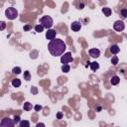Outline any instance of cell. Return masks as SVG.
Listing matches in <instances>:
<instances>
[{
  "label": "cell",
  "instance_id": "6da1fadb",
  "mask_svg": "<svg viewBox=\"0 0 127 127\" xmlns=\"http://www.w3.org/2000/svg\"><path fill=\"white\" fill-rule=\"evenodd\" d=\"M66 46L65 43L61 39H54L48 45V50L54 57H60L65 51Z\"/></svg>",
  "mask_w": 127,
  "mask_h": 127
},
{
  "label": "cell",
  "instance_id": "7a4b0ae2",
  "mask_svg": "<svg viewBox=\"0 0 127 127\" xmlns=\"http://www.w3.org/2000/svg\"><path fill=\"white\" fill-rule=\"evenodd\" d=\"M40 23L44 26V28L51 29L52 26H53V24H54V21H53L52 17H50V16H43L40 19Z\"/></svg>",
  "mask_w": 127,
  "mask_h": 127
},
{
  "label": "cell",
  "instance_id": "3957f363",
  "mask_svg": "<svg viewBox=\"0 0 127 127\" xmlns=\"http://www.w3.org/2000/svg\"><path fill=\"white\" fill-rule=\"evenodd\" d=\"M5 16L9 20H14L18 17V11L14 7H9L5 10Z\"/></svg>",
  "mask_w": 127,
  "mask_h": 127
},
{
  "label": "cell",
  "instance_id": "277c9868",
  "mask_svg": "<svg viewBox=\"0 0 127 127\" xmlns=\"http://www.w3.org/2000/svg\"><path fill=\"white\" fill-rule=\"evenodd\" d=\"M73 62V58L71 56V53L70 52H67L65 54H63L61 56V63L63 64H68V63H72Z\"/></svg>",
  "mask_w": 127,
  "mask_h": 127
},
{
  "label": "cell",
  "instance_id": "5b68a950",
  "mask_svg": "<svg viewBox=\"0 0 127 127\" xmlns=\"http://www.w3.org/2000/svg\"><path fill=\"white\" fill-rule=\"evenodd\" d=\"M124 28H125V23H124L123 21H121V20H117V21H115L114 24H113V29H114L115 31H117V32L123 31Z\"/></svg>",
  "mask_w": 127,
  "mask_h": 127
},
{
  "label": "cell",
  "instance_id": "8992f818",
  "mask_svg": "<svg viewBox=\"0 0 127 127\" xmlns=\"http://www.w3.org/2000/svg\"><path fill=\"white\" fill-rule=\"evenodd\" d=\"M15 125V121L10 119V118H4L1 121V126L2 127H13Z\"/></svg>",
  "mask_w": 127,
  "mask_h": 127
},
{
  "label": "cell",
  "instance_id": "52a82bcc",
  "mask_svg": "<svg viewBox=\"0 0 127 127\" xmlns=\"http://www.w3.org/2000/svg\"><path fill=\"white\" fill-rule=\"evenodd\" d=\"M56 35H57L56 30H54V29H48V31L46 33V38L48 40H51L52 41V40H54L56 38Z\"/></svg>",
  "mask_w": 127,
  "mask_h": 127
},
{
  "label": "cell",
  "instance_id": "ba28073f",
  "mask_svg": "<svg viewBox=\"0 0 127 127\" xmlns=\"http://www.w3.org/2000/svg\"><path fill=\"white\" fill-rule=\"evenodd\" d=\"M88 54H89L90 57L96 59V58H98V57L100 56V51H99L98 49H90V50L88 51Z\"/></svg>",
  "mask_w": 127,
  "mask_h": 127
},
{
  "label": "cell",
  "instance_id": "9c48e42d",
  "mask_svg": "<svg viewBox=\"0 0 127 127\" xmlns=\"http://www.w3.org/2000/svg\"><path fill=\"white\" fill-rule=\"evenodd\" d=\"M80 28H81V24H80L79 22H77V21L72 22V23H71V25H70V29H71L72 31H74V32L79 31V30H80Z\"/></svg>",
  "mask_w": 127,
  "mask_h": 127
},
{
  "label": "cell",
  "instance_id": "30bf717a",
  "mask_svg": "<svg viewBox=\"0 0 127 127\" xmlns=\"http://www.w3.org/2000/svg\"><path fill=\"white\" fill-rule=\"evenodd\" d=\"M110 52H111V54H113V55H117V54L120 52V48H119L117 45H113V46L110 47Z\"/></svg>",
  "mask_w": 127,
  "mask_h": 127
},
{
  "label": "cell",
  "instance_id": "8fae6325",
  "mask_svg": "<svg viewBox=\"0 0 127 127\" xmlns=\"http://www.w3.org/2000/svg\"><path fill=\"white\" fill-rule=\"evenodd\" d=\"M119 81H120V78H119V76H117V75L112 76L111 79H110V82H111L112 85H116V84H118Z\"/></svg>",
  "mask_w": 127,
  "mask_h": 127
},
{
  "label": "cell",
  "instance_id": "7c38bea8",
  "mask_svg": "<svg viewBox=\"0 0 127 127\" xmlns=\"http://www.w3.org/2000/svg\"><path fill=\"white\" fill-rule=\"evenodd\" d=\"M90 68L92 71H95L99 68V64L96 63V62H93V63H90Z\"/></svg>",
  "mask_w": 127,
  "mask_h": 127
},
{
  "label": "cell",
  "instance_id": "4fadbf2b",
  "mask_svg": "<svg viewBox=\"0 0 127 127\" xmlns=\"http://www.w3.org/2000/svg\"><path fill=\"white\" fill-rule=\"evenodd\" d=\"M11 83H12V85L14 87H19L21 85V80L19 78H14V79H12Z\"/></svg>",
  "mask_w": 127,
  "mask_h": 127
},
{
  "label": "cell",
  "instance_id": "5bb4252c",
  "mask_svg": "<svg viewBox=\"0 0 127 127\" xmlns=\"http://www.w3.org/2000/svg\"><path fill=\"white\" fill-rule=\"evenodd\" d=\"M102 12H103V14H104L106 17H109V16L111 15V9L108 8V7H103V8H102Z\"/></svg>",
  "mask_w": 127,
  "mask_h": 127
},
{
  "label": "cell",
  "instance_id": "9a60e30c",
  "mask_svg": "<svg viewBox=\"0 0 127 127\" xmlns=\"http://www.w3.org/2000/svg\"><path fill=\"white\" fill-rule=\"evenodd\" d=\"M32 108H33L32 103H30V102H25L24 103V110L25 111H30Z\"/></svg>",
  "mask_w": 127,
  "mask_h": 127
},
{
  "label": "cell",
  "instance_id": "2e32d148",
  "mask_svg": "<svg viewBox=\"0 0 127 127\" xmlns=\"http://www.w3.org/2000/svg\"><path fill=\"white\" fill-rule=\"evenodd\" d=\"M69 69H70V66H69L68 64H64L62 65V71H64V72H68Z\"/></svg>",
  "mask_w": 127,
  "mask_h": 127
},
{
  "label": "cell",
  "instance_id": "e0dca14e",
  "mask_svg": "<svg viewBox=\"0 0 127 127\" xmlns=\"http://www.w3.org/2000/svg\"><path fill=\"white\" fill-rule=\"evenodd\" d=\"M19 125H20L21 127H29V126H30V122L27 121V120H21V121L19 122Z\"/></svg>",
  "mask_w": 127,
  "mask_h": 127
},
{
  "label": "cell",
  "instance_id": "ac0fdd59",
  "mask_svg": "<svg viewBox=\"0 0 127 127\" xmlns=\"http://www.w3.org/2000/svg\"><path fill=\"white\" fill-rule=\"evenodd\" d=\"M44 26L42 25V24H39V25H37L36 27H35V31L37 32V33H41V32H43L44 31Z\"/></svg>",
  "mask_w": 127,
  "mask_h": 127
},
{
  "label": "cell",
  "instance_id": "d6986e66",
  "mask_svg": "<svg viewBox=\"0 0 127 127\" xmlns=\"http://www.w3.org/2000/svg\"><path fill=\"white\" fill-rule=\"evenodd\" d=\"M12 72L15 73V74H19V73H21V68L19 66H15V67H13Z\"/></svg>",
  "mask_w": 127,
  "mask_h": 127
},
{
  "label": "cell",
  "instance_id": "ffe728a7",
  "mask_svg": "<svg viewBox=\"0 0 127 127\" xmlns=\"http://www.w3.org/2000/svg\"><path fill=\"white\" fill-rule=\"evenodd\" d=\"M30 78H31L30 72H29L28 70H26V71L24 72V79H26V80H30Z\"/></svg>",
  "mask_w": 127,
  "mask_h": 127
},
{
  "label": "cell",
  "instance_id": "44dd1931",
  "mask_svg": "<svg viewBox=\"0 0 127 127\" xmlns=\"http://www.w3.org/2000/svg\"><path fill=\"white\" fill-rule=\"evenodd\" d=\"M111 64H118V57L117 56H114L111 59Z\"/></svg>",
  "mask_w": 127,
  "mask_h": 127
},
{
  "label": "cell",
  "instance_id": "7402d4cb",
  "mask_svg": "<svg viewBox=\"0 0 127 127\" xmlns=\"http://www.w3.org/2000/svg\"><path fill=\"white\" fill-rule=\"evenodd\" d=\"M121 16H122V18H127V9L126 8L121 10Z\"/></svg>",
  "mask_w": 127,
  "mask_h": 127
},
{
  "label": "cell",
  "instance_id": "603a6c76",
  "mask_svg": "<svg viewBox=\"0 0 127 127\" xmlns=\"http://www.w3.org/2000/svg\"><path fill=\"white\" fill-rule=\"evenodd\" d=\"M14 121H15V123H19L21 120H20V116H18V115H15L14 116Z\"/></svg>",
  "mask_w": 127,
  "mask_h": 127
},
{
  "label": "cell",
  "instance_id": "cb8c5ba5",
  "mask_svg": "<svg viewBox=\"0 0 127 127\" xmlns=\"http://www.w3.org/2000/svg\"><path fill=\"white\" fill-rule=\"evenodd\" d=\"M5 26H6L5 22H4V21H2V22H1V28H0V30H1V31H3V30L5 29Z\"/></svg>",
  "mask_w": 127,
  "mask_h": 127
},
{
  "label": "cell",
  "instance_id": "d4e9b609",
  "mask_svg": "<svg viewBox=\"0 0 127 127\" xmlns=\"http://www.w3.org/2000/svg\"><path fill=\"white\" fill-rule=\"evenodd\" d=\"M31 28H32V26H31V25H26V26L24 27V30H25V31H29Z\"/></svg>",
  "mask_w": 127,
  "mask_h": 127
},
{
  "label": "cell",
  "instance_id": "484cf974",
  "mask_svg": "<svg viewBox=\"0 0 127 127\" xmlns=\"http://www.w3.org/2000/svg\"><path fill=\"white\" fill-rule=\"evenodd\" d=\"M41 109H42V106H41V105H36V106H35V110H36V111H39V110H41Z\"/></svg>",
  "mask_w": 127,
  "mask_h": 127
},
{
  "label": "cell",
  "instance_id": "4316f807",
  "mask_svg": "<svg viewBox=\"0 0 127 127\" xmlns=\"http://www.w3.org/2000/svg\"><path fill=\"white\" fill-rule=\"evenodd\" d=\"M62 117H63V113H62V112H59V113L57 114V118H58V119H62Z\"/></svg>",
  "mask_w": 127,
  "mask_h": 127
},
{
  "label": "cell",
  "instance_id": "83f0119b",
  "mask_svg": "<svg viewBox=\"0 0 127 127\" xmlns=\"http://www.w3.org/2000/svg\"><path fill=\"white\" fill-rule=\"evenodd\" d=\"M31 91H32L33 93H37V92H38V90L36 89V87H32V89H31Z\"/></svg>",
  "mask_w": 127,
  "mask_h": 127
},
{
  "label": "cell",
  "instance_id": "f1b7e54d",
  "mask_svg": "<svg viewBox=\"0 0 127 127\" xmlns=\"http://www.w3.org/2000/svg\"><path fill=\"white\" fill-rule=\"evenodd\" d=\"M36 126H37V127H40V126H45V124H44V123H38Z\"/></svg>",
  "mask_w": 127,
  "mask_h": 127
},
{
  "label": "cell",
  "instance_id": "f546056e",
  "mask_svg": "<svg viewBox=\"0 0 127 127\" xmlns=\"http://www.w3.org/2000/svg\"><path fill=\"white\" fill-rule=\"evenodd\" d=\"M83 7H84V4H82V3H81L80 5H78V8H79V9H82Z\"/></svg>",
  "mask_w": 127,
  "mask_h": 127
},
{
  "label": "cell",
  "instance_id": "4dcf8cb0",
  "mask_svg": "<svg viewBox=\"0 0 127 127\" xmlns=\"http://www.w3.org/2000/svg\"><path fill=\"white\" fill-rule=\"evenodd\" d=\"M96 110H98V111H100V110H101V107H97V108H96Z\"/></svg>",
  "mask_w": 127,
  "mask_h": 127
}]
</instances>
